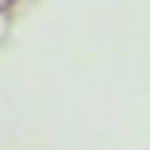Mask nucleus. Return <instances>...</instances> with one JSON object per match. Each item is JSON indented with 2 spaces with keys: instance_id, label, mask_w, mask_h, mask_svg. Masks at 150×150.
Instances as JSON below:
<instances>
[{
  "instance_id": "1",
  "label": "nucleus",
  "mask_w": 150,
  "mask_h": 150,
  "mask_svg": "<svg viewBox=\"0 0 150 150\" xmlns=\"http://www.w3.org/2000/svg\"><path fill=\"white\" fill-rule=\"evenodd\" d=\"M16 4V0H0V12H8V8H12Z\"/></svg>"
}]
</instances>
